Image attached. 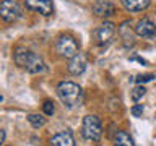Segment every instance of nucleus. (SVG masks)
<instances>
[{"instance_id":"nucleus-14","label":"nucleus","mask_w":156,"mask_h":146,"mask_svg":"<svg viewBox=\"0 0 156 146\" xmlns=\"http://www.w3.org/2000/svg\"><path fill=\"white\" fill-rule=\"evenodd\" d=\"M114 146H135V144H133V140L130 138L129 133H125V131H117L115 140H114Z\"/></svg>"},{"instance_id":"nucleus-16","label":"nucleus","mask_w":156,"mask_h":146,"mask_svg":"<svg viewBox=\"0 0 156 146\" xmlns=\"http://www.w3.org/2000/svg\"><path fill=\"white\" fill-rule=\"evenodd\" d=\"M145 94H146V89H145V86H143V85L135 86L133 89L130 91V96H132V101H133V102H138Z\"/></svg>"},{"instance_id":"nucleus-19","label":"nucleus","mask_w":156,"mask_h":146,"mask_svg":"<svg viewBox=\"0 0 156 146\" xmlns=\"http://www.w3.org/2000/svg\"><path fill=\"white\" fill-rule=\"evenodd\" d=\"M143 110H145L143 104H136V106L132 107V115H133V117H141V115H143Z\"/></svg>"},{"instance_id":"nucleus-17","label":"nucleus","mask_w":156,"mask_h":146,"mask_svg":"<svg viewBox=\"0 0 156 146\" xmlns=\"http://www.w3.org/2000/svg\"><path fill=\"white\" fill-rule=\"evenodd\" d=\"M154 75H151V73H148V75H138L135 78H132L135 83H138V85H143V83H148V81H153Z\"/></svg>"},{"instance_id":"nucleus-10","label":"nucleus","mask_w":156,"mask_h":146,"mask_svg":"<svg viewBox=\"0 0 156 146\" xmlns=\"http://www.w3.org/2000/svg\"><path fill=\"white\" fill-rule=\"evenodd\" d=\"M67 70L68 73H72V75H81L83 71L86 70V57L83 55V54H78V55H75L73 58H70L68 60V65H67Z\"/></svg>"},{"instance_id":"nucleus-11","label":"nucleus","mask_w":156,"mask_h":146,"mask_svg":"<svg viewBox=\"0 0 156 146\" xmlns=\"http://www.w3.org/2000/svg\"><path fill=\"white\" fill-rule=\"evenodd\" d=\"M49 143H51V146H75V138H73L70 130H65L54 135Z\"/></svg>"},{"instance_id":"nucleus-9","label":"nucleus","mask_w":156,"mask_h":146,"mask_svg":"<svg viewBox=\"0 0 156 146\" xmlns=\"http://www.w3.org/2000/svg\"><path fill=\"white\" fill-rule=\"evenodd\" d=\"M135 34L140 37H145V39H151L156 36V26L154 23L151 21L150 18H143L136 23L135 26Z\"/></svg>"},{"instance_id":"nucleus-5","label":"nucleus","mask_w":156,"mask_h":146,"mask_svg":"<svg viewBox=\"0 0 156 146\" xmlns=\"http://www.w3.org/2000/svg\"><path fill=\"white\" fill-rule=\"evenodd\" d=\"M114 34H115V24L111 21H104L99 28L94 29L93 36H94V41L98 46H107L112 41Z\"/></svg>"},{"instance_id":"nucleus-4","label":"nucleus","mask_w":156,"mask_h":146,"mask_svg":"<svg viewBox=\"0 0 156 146\" xmlns=\"http://www.w3.org/2000/svg\"><path fill=\"white\" fill-rule=\"evenodd\" d=\"M81 135L88 141H99L102 135L101 120L96 115H86L81 123Z\"/></svg>"},{"instance_id":"nucleus-8","label":"nucleus","mask_w":156,"mask_h":146,"mask_svg":"<svg viewBox=\"0 0 156 146\" xmlns=\"http://www.w3.org/2000/svg\"><path fill=\"white\" fill-rule=\"evenodd\" d=\"M93 13L98 18H109L111 15H114V3L112 0H93Z\"/></svg>"},{"instance_id":"nucleus-1","label":"nucleus","mask_w":156,"mask_h":146,"mask_svg":"<svg viewBox=\"0 0 156 146\" xmlns=\"http://www.w3.org/2000/svg\"><path fill=\"white\" fill-rule=\"evenodd\" d=\"M13 60L20 68L26 70L28 73H33V75H42L47 71V65L42 60V57L37 55L36 52L28 50V49H16L13 52Z\"/></svg>"},{"instance_id":"nucleus-20","label":"nucleus","mask_w":156,"mask_h":146,"mask_svg":"<svg viewBox=\"0 0 156 146\" xmlns=\"http://www.w3.org/2000/svg\"><path fill=\"white\" fill-rule=\"evenodd\" d=\"M3 141H5V130L0 131V143H3Z\"/></svg>"},{"instance_id":"nucleus-13","label":"nucleus","mask_w":156,"mask_h":146,"mask_svg":"<svg viewBox=\"0 0 156 146\" xmlns=\"http://www.w3.org/2000/svg\"><path fill=\"white\" fill-rule=\"evenodd\" d=\"M120 2L129 12H143L150 7V0H120Z\"/></svg>"},{"instance_id":"nucleus-18","label":"nucleus","mask_w":156,"mask_h":146,"mask_svg":"<svg viewBox=\"0 0 156 146\" xmlns=\"http://www.w3.org/2000/svg\"><path fill=\"white\" fill-rule=\"evenodd\" d=\"M42 110L46 115H52L54 112H55V107H54V102L52 101H44L42 104Z\"/></svg>"},{"instance_id":"nucleus-12","label":"nucleus","mask_w":156,"mask_h":146,"mask_svg":"<svg viewBox=\"0 0 156 146\" xmlns=\"http://www.w3.org/2000/svg\"><path fill=\"white\" fill-rule=\"evenodd\" d=\"M119 36H120V41L125 47H132L135 44L133 31L130 29V21H124L119 26Z\"/></svg>"},{"instance_id":"nucleus-6","label":"nucleus","mask_w":156,"mask_h":146,"mask_svg":"<svg viewBox=\"0 0 156 146\" xmlns=\"http://www.w3.org/2000/svg\"><path fill=\"white\" fill-rule=\"evenodd\" d=\"M0 15H2L3 21L7 23H13L21 16V8L16 0H2L0 5Z\"/></svg>"},{"instance_id":"nucleus-7","label":"nucleus","mask_w":156,"mask_h":146,"mask_svg":"<svg viewBox=\"0 0 156 146\" xmlns=\"http://www.w3.org/2000/svg\"><path fill=\"white\" fill-rule=\"evenodd\" d=\"M24 5H26L28 10L41 13L42 16H51L54 13L52 0H24Z\"/></svg>"},{"instance_id":"nucleus-15","label":"nucleus","mask_w":156,"mask_h":146,"mask_svg":"<svg viewBox=\"0 0 156 146\" xmlns=\"http://www.w3.org/2000/svg\"><path fill=\"white\" fill-rule=\"evenodd\" d=\"M28 122L34 127V128H41V127L46 125V119H44L41 114H29L28 115Z\"/></svg>"},{"instance_id":"nucleus-3","label":"nucleus","mask_w":156,"mask_h":146,"mask_svg":"<svg viewBox=\"0 0 156 146\" xmlns=\"http://www.w3.org/2000/svg\"><path fill=\"white\" fill-rule=\"evenodd\" d=\"M55 49H57L60 57L70 60V58H73L75 55L80 54V42L73 36H70V34H63V36H60L57 39Z\"/></svg>"},{"instance_id":"nucleus-2","label":"nucleus","mask_w":156,"mask_h":146,"mask_svg":"<svg viewBox=\"0 0 156 146\" xmlns=\"http://www.w3.org/2000/svg\"><path fill=\"white\" fill-rule=\"evenodd\" d=\"M57 96H58V99L62 101V104L65 107H68V109L78 107L83 102L81 86H78L76 83H73V81H62L60 85L57 86Z\"/></svg>"}]
</instances>
